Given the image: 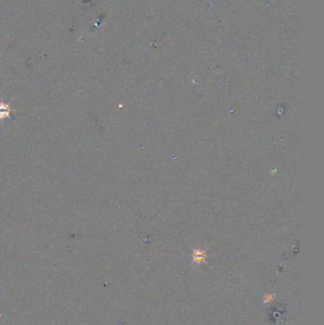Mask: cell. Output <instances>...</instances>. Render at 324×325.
Segmentation results:
<instances>
[{"label":"cell","instance_id":"1","mask_svg":"<svg viewBox=\"0 0 324 325\" xmlns=\"http://www.w3.org/2000/svg\"><path fill=\"white\" fill-rule=\"evenodd\" d=\"M205 259V254L204 251H196L194 253V262L197 263L203 262Z\"/></svg>","mask_w":324,"mask_h":325},{"label":"cell","instance_id":"2","mask_svg":"<svg viewBox=\"0 0 324 325\" xmlns=\"http://www.w3.org/2000/svg\"><path fill=\"white\" fill-rule=\"evenodd\" d=\"M274 298H275V296L273 294H266L263 297V302L265 304L270 303V302H272L274 300Z\"/></svg>","mask_w":324,"mask_h":325}]
</instances>
